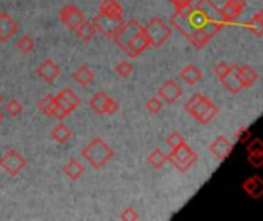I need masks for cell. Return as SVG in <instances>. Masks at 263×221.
Masks as SVG:
<instances>
[{
	"label": "cell",
	"mask_w": 263,
	"mask_h": 221,
	"mask_svg": "<svg viewBox=\"0 0 263 221\" xmlns=\"http://www.w3.org/2000/svg\"><path fill=\"white\" fill-rule=\"evenodd\" d=\"M236 137H237V140H239V142L245 143V142H248V140L251 138V132H250V129L242 128L240 131H237V132H236Z\"/></svg>",
	"instance_id": "37"
},
{
	"label": "cell",
	"mask_w": 263,
	"mask_h": 221,
	"mask_svg": "<svg viewBox=\"0 0 263 221\" xmlns=\"http://www.w3.org/2000/svg\"><path fill=\"white\" fill-rule=\"evenodd\" d=\"M217 114H219V108L211 102V103L208 105V108H206V109L199 115V117H197V122H199V123H202V125H208V123H210V122L217 115Z\"/></svg>",
	"instance_id": "30"
},
{
	"label": "cell",
	"mask_w": 263,
	"mask_h": 221,
	"mask_svg": "<svg viewBox=\"0 0 263 221\" xmlns=\"http://www.w3.org/2000/svg\"><path fill=\"white\" fill-rule=\"evenodd\" d=\"M55 103H57V105H60L62 108H65V109L71 114L74 109H77V108H79L80 100H79V97L74 94V91H72V89L65 88V89H62V91L55 95Z\"/></svg>",
	"instance_id": "14"
},
{
	"label": "cell",
	"mask_w": 263,
	"mask_h": 221,
	"mask_svg": "<svg viewBox=\"0 0 263 221\" xmlns=\"http://www.w3.org/2000/svg\"><path fill=\"white\" fill-rule=\"evenodd\" d=\"M15 48L22 52V54H29L31 51H34L35 48V42L31 35H22L17 43H15Z\"/></svg>",
	"instance_id": "29"
},
{
	"label": "cell",
	"mask_w": 263,
	"mask_h": 221,
	"mask_svg": "<svg viewBox=\"0 0 263 221\" xmlns=\"http://www.w3.org/2000/svg\"><path fill=\"white\" fill-rule=\"evenodd\" d=\"M71 137H72L71 129H69L66 125H63V123H59V125L51 131V138H52L55 143H59V145H65Z\"/></svg>",
	"instance_id": "25"
},
{
	"label": "cell",
	"mask_w": 263,
	"mask_h": 221,
	"mask_svg": "<svg viewBox=\"0 0 263 221\" xmlns=\"http://www.w3.org/2000/svg\"><path fill=\"white\" fill-rule=\"evenodd\" d=\"M94 26L99 32H102L106 38H112V35L116 34V31L119 29V26L123 23V20H116L109 15H105L102 12H99L94 18Z\"/></svg>",
	"instance_id": "7"
},
{
	"label": "cell",
	"mask_w": 263,
	"mask_h": 221,
	"mask_svg": "<svg viewBox=\"0 0 263 221\" xmlns=\"http://www.w3.org/2000/svg\"><path fill=\"white\" fill-rule=\"evenodd\" d=\"M83 172H85L83 165H82L79 160H76V158H71V160L63 166V174H65L69 180H72V182L79 180V178L83 175Z\"/></svg>",
	"instance_id": "21"
},
{
	"label": "cell",
	"mask_w": 263,
	"mask_h": 221,
	"mask_svg": "<svg viewBox=\"0 0 263 221\" xmlns=\"http://www.w3.org/2000/svg\"><path fill=\"white\" fill-rule=\"evenodd\" d=\"M5 111H6V114H8L9 117H17V115H20V114H22L23 106H22V103H20L17 98H11V100H8V102H6V105H5Z\"/></svg>",
	"instance_id": "31"
},
{
	"label": "cell",
	"mask_w": 263,
	"mask_h": 221,
	"mask_svg": "<svg viewBox=\"0 0 263 221\" xmlns=\"http://www.w3.org/2000/svg\"><path fill=\"white\" fill-rule=\"evenodd\" d=\"M139 218H140V215L137 214V211L134 208H126L120 214V220L122 221H137Z\"/></svg>",
	"instance_id": "35"
},
{
	"label": "cell",
	"mask_w": 263,
	"mask_h": 221,
	"mask_svg": "<svg viewBox=\"0 0 263 221\" xmlns=\"http://www.w3.org/2000/svg\"><path fill=\"white\" fill-rule=\"evenodd\" d=\"M220 82L225 86V89L230 91L231 94H239L242 89H245L243 82H242L240 74H239V66L237 65H230L227 74L220 78Z\"/></svg>",
	"instance_id": "9"
},
{
	"label": "cell",
	"mask_w": 263,
	"mask_h": 221,
	"mask_svg": "<svg viewBox=\"0 0 263 221\" xmlns=\"http://www.w3.org/2000/svg\"><path fill=\"white\" fill-rule=\"evenodd\" d=\"M180 78L186 83V85H196L197 82H200V78H202V71L196 66V65H193V63H190V65H186L182 71H180Z\"/></svg>",
	"instance_id": "19"
},
{
	"label": "cell",
	"mask_w": 263,
	"mask_h": 221,
	"mask_svg": "<svg viewBox=\"0 0 263 221\" xmlns=\"http://www.w3.org/2000/svg\"><path fill=\"white\" fill-rule=\"evenodd\" d=\"M18 31V23L11 18L9 14L0 12V42L9 40Z\"/></svg>",
	"instance_id": "16"
},
{
	"label": "cell",
	"mask_w": 263,
	"mask_h": 221,
	"mask_svg": "<svg viewBox=\"0 0 263 221\" xmlns=\"http://www.w3.org/2000/svg\"><path fill=\"white\" fill-rule=\"evenodd\" d=\"M99 9L102 14L109 15L116 20H125L123 18V8L117 0H102Z\"/></svg>",
	"instance_id": "17"
},
{
	"label": "cell",
	"mask_w": 263,
	"mask_h": 221,
	"mask_svg": "<svg viewBox=\"0 0 263 221\" xmlns=\"http://www.w3.org/2000/svg\"><path fill=\"white\" fill-rule=\"evenodd\" d=\"M142 28H143V25H142L139 20H136V18L123 20V23L119 26V29H117L116 34L112 35V40H114V43H116L119 48L123 49V46H125L136 34H139V32L142 31Z\"/></svg>",
	"instance_id": "4"
},
{
	"label": "cell",
	"mask_w": 263,
	"mask_h": 221,
	"mask_svg": "<svg viewBox=\"0 0 263 221\" xmlns=\"http://www.w3.org/2000/svg\"><path fill=\"white\" fill-rule=\"evenodd\" d=\"M74 80L80 85V86H88L94 82V71L91 68H88L86 65H82L79 66L76 71H74Z\"/></svg>",
	"instance_id": "22"
},
{
	"label": "cell",
	"mask_w": 263,
	"mask_h": 221,
	"mask_svg": "<svg viewBox=\"0 0 263 221\" xmlns=\"http://www.w3.org/2000/svg\"><path fill=\"white\" fill-rule=\"evenodd\" d=\"M182 143H185V138L182 137V134L180 132H177V131H174V132H171L168 137H166V145L173 149V148H176V146H179V145H182Z\"/></svg>",
	"instance_id": "34"
},
{
	"label": "cell",
	"mask_w": 263,
	"mask_h": 221,
	"mask_svg": "<svg viewBox=\"0 0 263 221\" xmlns=\"http://www.w3.org/2000/svg\"><path fill=\"white\" fill-rule=\"evenodd\" d=\"M83 158L88 162V165L94 169H102L112 157L114 151L108 143H105L100 137H94L82 151Z\"/></svg>",
	"instance_id": "1"
},
{
	"label": "cell",
	"mask_w": 263,
	"mask_h": 221,
	"mask_svg": "<svg viewBox=\"0 0 263 221\" xmlns=\"http://www.w3.org/2000/svg\"><path fill=\"white\" fill-rule=\"evenodd\" d=\"M247 28L254 34V35H257V37H260L263 34V14L262 11H259V12H256L247 23Z\"/></svg>",
	"instance_id": "28"
},
{
	"label": "cell",
	"mask_w": 263,
	"mask_h": 221,
	"mask_svg": "<svg viewBox=\"0 0 263 221\" xmlns=\"http://www.w3.org/2000/svg\"><path fill=\"white\" fill-rule=\"evenodd\" d=\"M233 143L227 138V137H223V135H219L211 145H210V151L219 158V160H225L227 157H230L231 155V152H233Z\"/></svg>",
	"instance_id": "15"
},
{
	"label": "cell",
	"mask_w": 263,
	"mask_h": 221,
	"mask_svg": "<svg viewBox=\"0 0 263 221\" xmlns=\"http://www.w3.org/2000/svg\"><path fill=\"white\" fill-rule=\"evenodd\" d=\"M54 106H55V95H52V94H45V95L37 102L39 111H40L45 117H48V118L52 117Z\"/></svg>",
	"instance_id": "24"
},
{
	"label": "cell",
	"mask_w": 263,
	"mask_h": 221,
	"mask_svg": "<svg viewBox=\"0 0 263 221\" xmlns=\"http://www.w3.org/2000/svg\"><path fill=\"white\" fill-rule=\"evenodd\" d=\"M210 103H211V100H210L206 95H203V94H194V95L190 97V100H186V103H185V111H186L193 118L197 120V117L208 108Z\"/></svg>",
	"instance_id": "11"
},
{
	"label": "cell",
	"mask_w": 263,
	"mask_h": 221,
	"mask_svg": "<svg viewBox=\"0 0 263 221\" xmlns=\"http://www.w3.org/2000/svg\"><path fill=\"white\" fill-rule=\"evenodd\" d=\"M114 71H116V74L120 75L122 78H128V77L133 74V65H131L129 62H126V60H122V62H119V63L116 65Z\"/></svg>",
	"instance_id": "32"
},
{
	"label": "cell",
	"mask_w": 263,
	"mask_h": 221,
	"mask_svg": "<svg viewBox=\"0 0 263 221\" xmlns=\"http://www.w3.org/2000/svg\"><path fill=\"white\" fill-rule=\"evenodd\" d=\"M117 111H119V103H117L114 98L109 97L108 105H106V114H108V115H112V114H116Z\"/></svg>",
	"instance_id": "38"
},
{
	"label": "cell",
	"mask_w": 263,
	"mask_h": 221,
	"mask_svg": "<svg viewBox=\"0 0 263 221\" xmlns=\"http://www.w3.org/2000/svg\"><path fill=\"white\" fill-rule=\"evenodd\" d=\"M2 103H3V95L0 94V105H2Z\"/></svg>",
	"instance_id": "41"
},
{
	"label": "cell",
	"mask_w": 263,
	"mask_h": 221,
	"mask_svg": "<svg viewBox=\"0 0 263 221\" xmlns=\"http://www.w3.org/2000/svg\"><path fill=\"white\" fill-rule=\"evenodd\" d=\"M239 74H240V78L243 82V86L245 88H250L257 78H259V74L257 71L250 66V65H245V66H239Z\"/></svg>",
	"instance_id": "26"
},
{
	"label": "cell",
	"mask_w": 263,
	"mask_h": 221,
	"mask_svg": "<svg viewBox=\"0 0 263 221\" xmlns=\"http://www.w3.org/2000/svg\"><path fill=\"white\" fill-rule=\"evenodd\" d=\"M168 162V155L160 149L156 148L149 155H148V163L154 168V169H162L165 166V163Z\"/></svg>",
	"instance_id": "27"
},
{
	"label": "cell",
	"mask_w": 263,
	"mask_h": 221,
	"mask_svg": "<svg viewBox=\"0 0 263 221\" xmlns=\"http://www.w3.org/2000/svg\"><path fill=\"white\" fill-rule=\"evenodd\" d=\"M228 68H230V65L227 63V62H219L217 65H216V68H214V72H216V75L219 77V80L227 74V71H228Z\"/></svg>",
	"instance_id": "36"
},
{
	"label": "cell",
	"mask_w": 263,
	"mask_h": 221,
	"mask_svg": "<svg viewBox=\"0 0 263 221\" xmlns=\"http://www.w3.org/2000/svg\"><path fill=\"white\" fill-rule=\"evenodd\" d=\"M186 38L190 40V43H191L196 49H202V48H205V46L208 45V42H210L213 37H211L203 28H199V29H194Z\"/></svg>",
	"instance_id": "18"
},
{
	"label": "cell",
	"mask_w": 263,
	"mask_h": 221,
	"mask_svg": "<svg viewBox=\"0 0 263 221\" xmlns=\"http://www.w3.org/2000/svg\"><path fill=\"white\" fill-rule=\"evenodd\" d=\"M174 6H176V11H182V9H186L191 3V0H170Z\"/></svg>",
	"instance_id": "39"
},
{
	"label": "cell",
	"mask_w": 263,
	"mask_h": 221,
	"mask_svg": "<svg viewBox=\"0 0 263 221\" xmlns=\"http://www.w3.org/2000/svg\"><path fill=\"white\" fill-rule=\"evenodd\" d=\"M96 32H97V29H96V26H94V22H92V20H88V18H85V20L77 26V29H76L77 37L82 38L83 42H89V40L96 35Z\"/></svg>",
	"instance_id": "23"
},
{
	"label": "cell",
	"mask_w": 263,
	"mask_h": 221,
	"mask_svg": "<svg viewBox=\"0 0 263 221\" xmlns=\"http://www.w3.org/2000/svg\"><path fill=\"white\" fill-rule=\"evenodd\" d=\"M197 158H199V155L186 143H182V145L173 148L171 154L168 155V162H171L173 166L182 174L186 172L190 168H193L196 165Z\"/></svg>",
	"instance_id": "3"
},
{
	"label": "cell",
	"mask_w": 263,
	"mask_h": 221,
	"mask_svg": "<svg viewBox=\"0 0 263 221\" xmlns=\"http://www.w3.org/2000/svg\"><path fill=\"white\" fill-rule=\"evenodd\" d=\"M108 100H109V95L105 94L103 91H99L97 94H94V95L91 97V100H89V108H91L96 114H99V115L106 114Z\"/></svg>",
	"instance_id": "20"
},
{
	"label": "cell",
	"mask_w": 263,
	"mask_h": 221,
	"mask_svg": "<svg viewBox=\"0 0 263 221\" xmlns=\"http://www.w3.org/2000/svg\"><path fill=\"white\" fill-rule=\"evenodd\" d=\"M60 15V22L71 31H76L77 26L85 20V14L82 9H79L77 6H72V5H66L60 9L59 12Z\"/></svg>",
	"instance_id": "6"
},
{
	"label": "cell",
	"mask_w": 263,
	"mask_h": 221,
	"mask_svg": "<svg viewBox=\"0 0 263 221\" xmlns=\"http://www.w3.org/2000/svg\"><path fill=\"white\" fill-rule=\"evenodd\" d=\"M142 32L145 34L148 45L153 48H160L171 37V28L159 17H153L148 25L142 28Z\"/></svg>",
	"instance_id": "2"
},
{
	"label": "cell",
	"mask_w": 263,
	"mask_h": 221,
	"mask_svg": "<svg viewBox=\"0 0 263 221\" xmlns=\"http://www.w3.org/2000/svg\"><path fill=\"white\" fill-rule=\"evenodd\" d=\"M35 74L45 83H52L60 75V66L52 58H46L35 68Z\"/></svg>",
	"instance_id": "10"
},
{
	"label": "cell",
	"mask_w": 263,
	"mask_h": 221,
	"mask_svg": "<svg viewBox=\"0 0 263 221\" xmlns=\"http://www.w3.org/2000/svg\"><path fill=\"white\" fill-rule=\"evenodd\" d=\"M182 94H183L182 86H180L176 80H173V78L166 80V82L159 88V98H160L163 103H166V105L176 103V102L182 97Z\"/></svg>",
	"instance_id": "8"
},
{
	"label": "cell",
	"mask_w": 263,
	"mask_h": 221,
	"mask_svg": "<svg viewBox=\"0 0 263 221\" xmlns=\"http://www.w3.org/2000/svg\"><path fill=\"white\" fill-rule=\"evenodd\" d=\"M148 40L145 37V34L140 31L139 34H136L125 46H123V52L128 54L129 58H137L146 48H148Z\"/></svg>",
	"instance_id": "12"
},
{
	"label": "cell",
	"mask_w": 263,
	"mask_h": 221,
	"mask_svg": "<svg viewBox=\"0 0 263 221\" xmlns=\"http://www.w3.org/2000/svg\"><path fill=\"white\" fill-rule=\"evenodd\" d=\"M145 108H146V111H148L149 114L156 115V114H159V112L162 111V108H163V102H162L159 97H153V98H149V100L146 102Z\"/></svg>",
	"instance_id": "33"
},
{
	"label": "cell",
	"mask_w": 263,
	"mask_h": 221,
	"mask_svg": "<svg viewBox=\"0 0 263 221\" xmlns=\"http://www.w3.org/2000/svg\"><path fill=\"white\" fill-rule=\"evenodd\" d=\"M171 25H173L180 34H183L185 37H188V35L194 31V26L191 25V22H190V18H188L186 9L176 11V12L171 15Z\"/></svg>",
	"instance_id": "13"
},
{
	"label": "cell",
	"mask_w": 263,
	"mask_h": 221,
	"mask_svg": "<svg viewBox=\"0 0 263 221\" xmlns=\"http://www.w3.org/2000/svg\"><path fill=\"white\" fill-rule=\"evenodd\" d=\"M3 117H5V115H3V112H2V111H0V123H2V122H3Z\"/></svg>",
	"instance_id": "40"
},
{
	"label": "cell",
	"mask_w": 263,
	"mask_h": 221,
	"mask_svg": "<svg viewBox=\"0 0 263 221\" xmlns=\"http://www.w3.org/2000/svg\"><path fill=\"white\" fill-rule=\"evenodd\" d=\"M25 166H26V160H25L23 155L18 154L15 149H8V151L0 157V168H2L9 177H15Z\"/></svg>",
	"instance_id": "5"
}]
</instances>
